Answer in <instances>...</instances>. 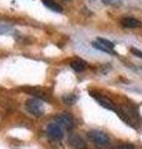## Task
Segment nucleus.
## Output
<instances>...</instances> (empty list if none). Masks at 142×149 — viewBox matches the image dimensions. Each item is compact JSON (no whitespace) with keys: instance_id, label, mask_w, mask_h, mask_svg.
I'll list each match as a JSON object with an SVG mask.
<instances>
[{"instance_id":"obj_1","label":"nucleus","mask_w":142,"mask_h":149,"mask_svg":"<svg viewBox=\"0 0 142 149\" xmlns=\"http://www.w3.org/2000/svg\"><path fill=\"white\" fill-rule=\"evenodd\" d=\"M87 136L90 138V141H91L95 146L100 149H107L110 147V138L105 133V132H101V130H90L87 133Z\"/></svg>"},{"instance_id":"obj_2","label":"nucleus","mask_w":142,"mask_h":149,"mask_svg":"<svg viewBox=\"0 0 142 149\" xmlns=\"http://www.w3.org/2000/svg\"><path fill=\"white\" fill-rule=\"evenodd\" d=\"M90 95H91L92 98L96 100L98 103H100L102 107H105L106 109H110V111H113V112H116L117 109V107L116 104L113 103V102L108 98V97H106L105 95H101V93H98V92H93V91H90Z\"/></svg>"},{"instance_id":"obj_3","label":"nucleus","mask_w":142,"mask_h":149,"mask_svg":"<svg viewBox=\"0 0 142 149\" xmlns=\"http://www.w3.org/2000/svg\"><path fill=\"white\" fill-rule=\"evenodd\" d=\"M26 109L30 112L32 116L40 117L44 113V107H42V102L39 98H30L29 101H26Z\"/></svg>"},{"instance_id":"obj_4","label":"nucleus","mask_w":142,"mask_h":149,"mask_svg":"<svg viewBox=\"0 0 142 149\" xmlns=\"http://www.w3.org/2000/svg\"><path fill=\"white\" fill-rule=\"evenodd\" d=\"M46 132H47V136H49L51 139H54V141H60V139H63V137H64L63 128H61L56 122L47 124Z\"/></svg>"},{"instance_id":"obj_5","label":"nucleus","mask_w":142,"mask_h":149,"mask_svg":"<svg viewBox=\"0 0 142 149\" xmlns=\"http://www.w3.org/2000/svg\"><path fill=\"white\" fill-rule=\"evenodd\" d=\"M56 123H58L61 128H65L66 130H72L75 122L74 118L71 117L69 113H60L58 117H56Z\"/></svg>"},{"instance_id":"obj_6","label":"nucleus","mask_w":142,"mask_h":149,"mask_svg":"<svg viewBox=\"0 0 142 149\" xmlns=\"http://www.w3.org/2000/svg\"><path fill=\"white\" fill-rule=\"evenodd\" d=\"M69 144L72 149H86L87 148L86 142L77 133H71L69 136Z\"/></svg>"},{"instance_id":"obj_7","label":"nucleus","mask_w":142,"mask_h":149,"mask_svg":"<svg viewBox=\"0 0 142 149\" xmlns=\"http://www.w3.org/2000/svg\"><path fill=\"white\" fill-rule=\"evenodd\" d=\"M121 24L122 26L129 27V29H138L142 26V22L135 17H124L121 20Z\"/></svg>"},{"instance_id":"obj_8","label":"nucleus","mask_w":142,"mask_h":149,"mask_svg":"<svg viewBox=\"0 0 142 149\" xmlns=\"http://www.w3.org/2000/svg\"><path fill=\"white\" fill-rule=\"evenodd\" d=\"M70 66H71V68H72V70H75L76 72H82L84 70H86L87 63L85 62L84 60H81V58H75V60H72V61L70 62Z\"/></svg>"},{"instance_id":"obj_9","label":"nucleus","mask_w":142,"mask_h":149,"mask_svg":"<svg viewBox=\"0 0 142 149\" xmlns=\"http://www.w3.org/2000/svg\"><path fill=\"white\" fill-rule=\"evenodd\" d=\"M26 91H27V92H30L32 96H35V98L49 101V96H47L45 92H42L41 90H39V88H26Z\"/></svg>"},{"instance_id":"obj_10","label":"nucleus","mask_w":142,"mask_h":149,"mask_svg":"<svg viewBox=\"0 0 142 149\" xmlns=\"http://www.w3.org/2000/svg\"><path fill=\"white\" fill-rule=\"evenodd\" d=\"M42 4L46 6V8H49L50 10H53V11H56V13H63V8H61L58 3H55L53 1V0H42Z\"/></svg>"},{"instance_id":"obj_11","label":"nucleus","mask_w":142,"mask_h":149,"mask_svg":"<svg viewBox=\"0 0 142 149\" xmlns=\"http://www.w3.org/2000/svg\"><path fill=\"white\" fill-rule=\"evenodd\" d=\"M91 45H92V47L97 49V50H100V51H102V52H106V54H115V52H113V50H110V49L105 47V46L101 45L100 42H97V41H96V42L93 41V42H92Z\"/></svg>"},{"instance_id":"obj_12","label":"nucleus","mask_w":142,"mask_h":149,"mask_svg":"<svg viewBox=\"0 0 142 149\" xmlns=\"http://www.w3.org/2000/svg\"><path fill=\"white\" fill-rule=\"evenodd\" d=\"M63 101L65 102L66 104L71 106V104H74L75 102L77 101V96H75V95H66V96L63 97Z\"/></svg>"},{"instance_id":"obj_13","label":"nucleus","mask_w":142,"mask_h":149,"mask_svg":"<svg viewBox=\"0 0 142 149\" xmlns=\"http://www.w3.org/2000/svg\"><path fill=\"white\" fill-rule=\"evenodd\" d=\"M97 42H100L101 45H103L105 47L110 49V50H113V47H115L113 42H111V41L107 40V39H102V37H98V39H97Z\"/></svg>"},{"instance_id":"obj_14","label":"nucleus","mask_w":142,"mask_h":149,"mask_svg":"<svg viewBox=\"0 0 142 149\" xmlns=\"http://www.w3.org/2000/svg\"><path fill=\"white\" fill-rule=\"evenodd\" d=\"M131 52L134 54L135 56H137V57H140V58H142V51H140V50H137V49H135V47H131Z\"/></svg>"},{"instance_id":"obj_15","label":"nucleus","mask_w":142,"mask_h":149,"mask_svg":"<svg viewBox=\"0 0 142 149\" xmlns=\"http://www.w3.org/2000/svg\"><path fill=\"white\" fill-rule=\"evenodd\" d=\"M118 149H136L132 144H122V146H120V148Z\"/></svg>"}]
</instances>
